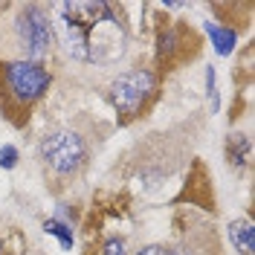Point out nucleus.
<instances>
[{"instance_id": "1", "label": "nucleus", "mask_w": 255, "mask_h": 255, "mask_svg": "<svg viewBox=\"0 0 255 255\" xmlns=\"http://www.w3.org/2000/svg\"><path fill=\"white\" fill-rule=\"evenodd\" d=\"M52 35L76 61L111 64L125 52V32L111 3H61Z\"/></svg>"}, {"instance_id": "2", "label": "nucleus", "mask_w": 255, "mask_h": 255, "mask_svg": "<svg viewBox=\"0 0 255 255\" xmlns=\"http://www.w3.org/2000/svg\"><path fill=\"white\" fill-rule=\"evenodd\" d=\"M3 87L20 105H32L49 87V73L35 61H12L3 64Z\"/></svg>"}, {"instance_id": "3", "label": "nucleus", "mask_w": 255, "mask_h": 255, "mask_svg": "<svg viewBox=\"0 0 255 255\" xmlns=\"http://www.w3.org/2000/svg\"><path fill=\"white\" fill-rule=\"evenodd\" d=\"M154 93V76L148 70H128L111 84V102L125 119L136 116Z\"/></svg>"}, {"instance_id": "4", "label": "nucleus", "mask_w": 255, "mask_h": 255, "mask_svg": "<svg viewBox=\"0 0 255 255\" xmlns=\"http://www.w3.org/2000/svg\"><path fill=\"white\" fill-rule=\"evenodd\" d=\"M41 159L58 174H73L84 162V142L73 130H52L41 139Z\"/></svg>"}, {"instance_id": "5", "label": "nucleus", "mask_w": 255, "mask_h": 255, "mask_svg": "<svg viewBox=\"0 0 255 255\" xmlns=\"http://www.w3.org/2000/svg\"><path fill=\"white\" fill-rule=\"evenodd\" d=\"M17 32H20V41H23V49L32 58H44L49 52V44H52V23L49 17L44 15L41 6H26L20 17H17Z\"/></svg>"}, {"instance_id": "6", "label": "nucleus", "mask_w": 255, "mask_h": 255, "mask_svg": "<svg viewBox=\"0 0 255 255\" xmlns=\"http://www.w3.org/2000/svg\"><path fill=\"white\" fill-rule=\"evenodd\" d=\"M229 238H232V244L238 247V253L250 255L255 247V229L250 221H235L232 226H229Z\"/></svg>"}, {"instance_id": "7", "label": "nucleus", "mask_w": 255, "mask_h": 255, "mask_svg": "<svg viewBox=\"0 0 255 255\" xmlns=\"http://www.w3.org/2000/svg\"><path fill=\"white\" fill-rule=\"evenodd\" d=\"M206 29H209V35H212V41H215V49H218L221 55H229L232 47H235V32L221 29V26H212V23H209Z\"/></svg>"}, {"instance_id": "8", "label": "nucleus", "mask_w": 255, "mask_h": 255, "mask_svg": "<svg viewBox=\"0 0 255 255\" xmlns=\"http://www.w3.org/2000/svg\"><path fill=\"white\" fill-rule=\"evenodd\" d=\"M47 232H49V235H55V238H61V247H64V250H70V247H73V232H70L64 223L47 221Z\"/></svg>"}, {"instance_id": "9", "label": "nucleus", "mask_w": 255, "mask_h": 255, "mask_svg": "<svg viewBox=\"0 0 255 255\" xmlns=\"http://www.w3.org/2000/svg\"><path fill=\"white\" fill-rule=\"evenodd\" d=\"M15 162H17V151L12 145H3L0 148V165L3 168H15Z\"/></svg>"}, {"instance_id": "10", "label": "nucleus", "mask_w": 255, "mask_h": 255, "mask_svg": "<svg viewBox=\"0 0 255 255\" xmlns=\"http://www.w3.org/2000/svg\"><path fill=\"white\" fill-rule=\"evenodd\" d=\"M102 255H125V244L119 238H111L105 247H102Z\"/></svg>"}, {"instance_id": "11", "label": "nucleus", "mask_w": 255, "mask_h": 255, "mask_svg": "<svg viewBox=\"0 0 255 255\" xmlns=\"http://www.w3.org/2000/svg\"><path fill=\"white\" fill-rule=\"evenodd\" d=\"M136 255H183V253H174V250H168V247H145V250H139Z\"/></svg>"}, {"instance_id": "12", "label": "nucleus", "mask_w": 255, "mask_h": 255, "mask_svg": "<svg viewBox=\"0 0 255 255\" xmlns=\"http://www.w3.org/2000/svg\"><path fill=\"white\" fill-rule=\"evenodd\" d=\"M0 255H3V241H0Z\"/></svg>"}]
</instances>
